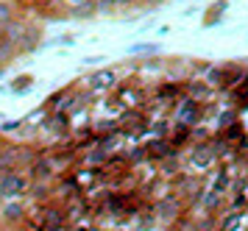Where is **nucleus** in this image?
Segmentation results:
<instances>
[{"instance_id":"4","label":"nucleus","mask_w":248,"mask_h":231,"mask_svg":"<svg viewBox=\"0 0 248 231\" xmlns=\"http://www.w3.org/2000/svg\"><path fill=\"white\" fill-rule=\"evenodd\" d=\"M90 87L92 89H109V87H114V73H112V70H98V73H92V76H90Z\"/></svg>"},{"instance_id":"11","label":"nucleus","mask_w":248,"mask_h":231,"mask_svg":"<svg viewBox=\"0 0 248 231\" xmlns=\"http://www.w3.org/2000/svg\"><path fill=\"white\" fill-rule=\"evenodd\" d=\"M109 3H128V0H109Z\"/></svg>"},{"instance_id":"12","label":"nucleus","mask_w":248,"mask_h":231,"mask_svg":"<svg viewBox=\"0 0 248 231\" xmlns=\"http://www.w3.org/2000/svg\"><path fill=\"white\" fill-rule=\"evenodd\" d=\"M145 3H162V0H145Z\"/></svg>"},{"instance_id":"9","label":"nucleus","mask_w":248,"mask_h":231,"mask_svg":"<svg viewBox=\"0 0 248 231\" xmlns=\"http://www.w3.org/2000/svg\"><path fill=\"white\" fill-rule=\"evenodd\" d=\"M47 173H50V165H47V162H36V167H34V176H36V178H45Z\"/></svg>"},{"instance_id":"7","label":"nucleus","mask_w":248,"mask_h":231,"mask_svg":"<svg viewBox=\"0 0 248 231\" xmlns=\"http://www.w3.org/2000/svg\"><path fill=\"white\" fill-rule=\"evenodd\" d=\"M154 156H168V151H170V145L168 142H151V148H148Z\"/></svg>"},{"instance_id":"1","label":"nucleus","mask_w":248,"mask_h":231,"mask_svg":"<svg viewBox=\"0 0 248 231\" xmlns=\"http://www.w3.org/2000/svg\"><path fill=\"white\" fill-rule=\"evenodd\" d=\"M25 187H28L25 176H20V173H9V176L0 178V198H17Z\"/></svg>"},{"instance_id":"8","label":"nucleus","mask_w":248,"mask_h":231,"mask_svg":"<svg viewBox=\"0 0 248 231\" xmlns=\"http://www.w3.org/2000/svg\"><path fill=\"white\" fill-rule=\"evenodd\" d=\"M237 226H240V215H229L226 223L220 226V231H237Z\"/></svg>"},{"instance_id":"10","label":"nucleus","mask_w":248,"mask_h":231,"mask_svg":"<svg viewBox=\"0 0 248 231\" xmlns=\"http://www.w3.org/2000/svg\"><path fill=\"white\" fill-rule=\"evenodd\" d=\"M9 20H12V9L6 3H0V22H9Z\"/></svg>"},{"instance_id":"3","label":"nucleus","mask_w":248,"mask_h":231,"mask_svg":"<svg viewBox=\"0 0 248 231\" xmlns=\"http://www.w3.org/2000/svg\"><path fill=\"white\" fill-rule=\"evenodd\" d=\"M198 120H201V103H195V100L184 103V109L179 111V123H184V125H195Z\"/></svg>"},{"instance_id":"13","label":"nucleus","mask_w":248,"mask_h":231,"mask_svg":"<svg viewBox=\"0 0 248 231\" xmlns=\"http://www.w3.org/2000/svg\"><path fill=\"white\" fill-rule=\"evenodd\" d=\"M70 3H81V0H70Z\"/></svg>"},{"instance_id":"6","label":"nucleus","mask_w":248,"mask_h":231,"mask_svg":"<svg viewBox=\"0 0 248 231\" xmlns=\"http://www.w3.org/2000/svg\"><path fill=\"white\" fill-rule=\"evenodd\" d=\"M192 162H195L198 167H206L209 162H212V156H209L206 148H201V151H195V154H192Z\"/></svg>"},{"instance_id":"2","label":"nucleus","mask_w":248,"mask_h":231,"mask_svg":"<svg viewBox=\"0 0 248 231\" xmlns=\"http://www.w3.org/2000/svg\"><path fill=\"white\" fill-rule=\"evenodd\" d=\"M176 215H179V200H176V198H162L156 203V217L162 223L176 220Z\"/></svg>"},{"instance_id":"5","label":"nucleus","mask_w":248,"mask_h":231,"mask_svg":"<svg viewBox=\"0 0 248 231\" xmlns=\"http://www.w3.org/2000/svg\"><path fill=\"white\" fill-rule=\"evenodd\" d=\"M3 217L14 223L17 217H23V206H20V203H9V206H6V212H3Z\"/></svg>"}]
</instances>
